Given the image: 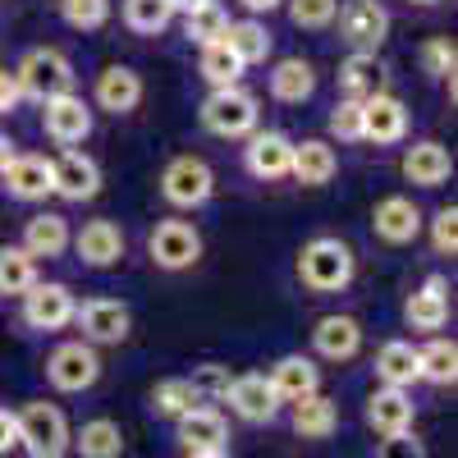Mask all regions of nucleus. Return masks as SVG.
Segmentation results:
<instances>
[{"label": "nucleus", "instance_id": "f257e3e1", "mask_svg": "<svg viewBox=\"0 0 458 458\" xmlns=\"http://www.w3.org/2000/svg\"><path fill=\"white\" fill-rule=\"evenodd\" d=\"M353 271H358V257L353 248L335 239V234H321L312 243H302L298 252V280L308 284L312 293H339L353 284Z\"/></svg>", "mask_w": 458, "mask_h": 458}, {"label": "nucleus", "instance_id": "f03ea898", "mask_svg": "<svg viewBox=\"0 0 458 458\" xmlns=\"http://www.w3.org/2000/svg\"><path fill=\"white\" fill-rule=\"evenodd\" d=\"M14 427H19V445L32 454V458H64L69 449V422L64 412L47 399H32L14 412Z\"/></svg>", "mask_w": 458, "mask_h": 458}, {"label": "nucleus", "instance_id": "7ed1b4c3", "mask_svg": "<svg viewBox=\"0 0 458 458\" xmlns=\"http://www.w3.org/2000/svg\"><path fill=\"white\" fill-rule=\"evenodd\" d=\"M14 79H19V92H23V97L51 101V97L73 92V64H69L55 47H32V51L19 60Z\"/></svg>", "mask_w": 458, "mask_h": 458}, {"label": "nucleus", "instance_id": "20e7f679", "mask_svg": "<svg viewBox=\"0 0 458 458\" xmlns=\"http://www.w3.org/2000/svg\"><path fill=\"white\" fill-rule=\"evenodd\" d=\"M257 120H261L257 97L243 88H225V92H211L202 101V129L216 138H252Z\"/></svg>", "mask_w": 458, "mask_h": 458}, {"label": "nucleus", "instance_id": "39448f33", "mask_svg": "<svg viewBox=\"0 0 458 458\" xmlns=\"http://www.w3.org/2000/svg\"><path fill=\"white\" fill-rule=\"evenodd\" d=\"M335 19H339V37L358 55H376L390 37V10L380 0H344Z\"/></svg>", "mask_w": 458, "mask_h": 458}, {"label": "nucleus", "instance_id": "423d86ee", "mask_svg": "<svg viewBox=\"0 0 458 458\" xmlns=\"http://www.w3.org/2000/svg\"><path fill=\"white\" fill-rule=\"evenodd\" d=\"M216 193V174L202 157H174L165 170H161V198L170 207H183V211H193V207H207Z\"/></svg>", "mask_w": 458, "mask_h": 458}, {"label": "nucleus", "instance_id": "0eeeda50", "mask_svg": "<svg viewBox=\"0 0 458 458\" xmlns=\"http://www.w3.org/2000/svg\"><path fill=\"white\" fill-rule=\"evenodd\" d=\"M47 380H51L60 394H83V390H92L97 380H101V358H97V349H92V344H83V339L60 344V349L47 358Z\"/></svg>", "mask_w": 458, "mask_h": 458}, {"label": "nucleus", "instance_id": "6e6552de", "mask_svg": "<svg viewBox=\"0 0 458 458\" xmlns=\"http://www.w3.org/2000/svg\"><path fill=\"white\" fill-rule=\"evenodd\" d=\"M147 252L161 271H188L202 257V234L188 220H161L147 234Z\"/></svg>", "mask_w": 458, "mask_h": 458}, {"label": "nucleus", "instance_id": "1a4fd4ad", "mask_svg": "<svg viewBox=\"0 0 458 458\" xmlns=\"http://www.w3.org/2000/svg\"><path fill=\"white\" fill-rule=\"evenodd\" d=\"M79 312V302H73L69 284L60 280H37L28 293H23V321L32 330H64Z\"/></svg>", "mask_w": 458, "mask_h": 458}, {"label": "nucleus", "instance_id": "9d476101", "mask_svg": "<svg viewBox=\"0 0 458 458\" xmlns=\"http://www.w3.org/2000/svg\"><path fill=\"white\" fill-rule=\"evenodd\" d=\"M51 193H60L64 202H92L101 193V165L88 151L69 147L64 157L51 161Z\"/></svg>", "mask_w": 458, "mask_h": 458}, {"label": "nucleus", "instance_id": "9b49d317", "mask_svg": "<svg viewBox=\"0 0 458 458\" xmlns=\"http://www.w3.org/2000/svg\"><path fill=\"white\" fill-rule=\"evenodd\" d=\"M42 129L51 142L60 147H73V142H83L92 133V110L79 92H64V97H51L42 101Z\"/></svg>", "mask_w": 458, "mask_h": 458}, {"label": "nucleus", "instance_id": "f8f14e48", "mask_svg": "<svg viewBox=\"0 0 458 458\" xmlns=\"http://www.w3.org/2000/svg\"><path fill=\"white\" fill-rule=\"evenodd\" d=\"M73 321H79V330H83V344H124L129 339V326H133V317H129V308L124 302H114V298H92V302H83L79 312H73Z\"/></svg>", "mask_w": 458, "mask_h": 458}, {"label": "nucleus", "instance_id": "ddd939ff", "mask_svg": "<svg viewBox=\"0 0 458 458\" xmlns=\"http://www.w3.org/2000/svg\"><path fill=\"white\" fill-rule=\"evenodd\" d=\"M422 211H417V202L412 198H403V193H390V198H380L376 202V211H371V229H376V239L380 243H390V248H403V243H412L417 234H422Z\"/></svg>", "mask_w": 458, "mask_h": 458}, {"label": "nucleus", "instance_id": "4468645a", "mask_svg": "<svg viewBox=\"0 0 458 458\" xmlns=\"http://www.w3.org/2000/svg\"><path fill=\"white\" fill-rule=\"evenodd\" d=\"M225 403L234 408V417H243V422H276V412H280V394L271 390V380H266L261 371H248V376L229 380Z\"/></svg>", "mask_w": 458, "mask_h": 458}, {"label": "nucleus", "instance_id": "2eb2a0df", "mask_svg": "<svg viewBox=\"0 0 458 458\" xmlns=\"http://www.w3.org/2000/svg\"><path fill=\"white\" fill-rule=\"evenodd\" d=\"M179 445L188 458H211L229 449V422L216 408H193L179 417Z\"/></svg>", "mask_w": 458, "mask_h": 458}, {"label": "nucleus", "instance_id": "dca6fc26", "mask_svg": "<svg viewBox=\"0 0 458 458\" xmlns=\"http://www.w3.org/2000/svg\"><path fill=\"white\" fill-rule=\"evenodd\" d=\"M69 243H73V252H79V261L92 266V271H106V266L124 261V229L114 220H88Z\"/></svg>", "mask_w": 458, "mask_h": 458}, {"label": "nucleus", "instance_id": "f3484780", "mask_svg": "<svg viewBox=\"0 0 458 458\" xmlns=\"http://www.w3.org/2000/svg\"><path fill=\"white\" fill-rule=\"evenodd\" d=\"M408 138V106L390 92H376L362 101V142H403Z\"/></svg>", "mask_w": 458, "mask_h": 458}, {"label": "nucleus", "instance_id": "a211bd4d", "mask_svg": "<svg viewBox=\"0 0 458 458\" xmlns=\"http://www.w3.org/2000/svg\"><path fill=\"white\" fill-rule=\"evenodd\" d=\"M289 161H293V142L276 129L266 133H252L248 147H243V170L252 179H284L289 174Z\"/></svg>", "mask_w": 458, "mask_h": 458}, {"label": "nucleus", "instance_id": "6ab92c4d", "mask_svg": "<svg viewBox=\"0 0 458 458\" xmlns=\"http://www.w3.org/2000/svg\"><path fill=\"white\" fill-rule=\"evenodd\" d=\"M92 97H97V106L110 110V114H129V110H138V101H142V73L129 69V64H106V69L97 73V83H92Z\"/></svg>", "mask_w": 458, "mask_h": 458}, {"label": "nucleus", "instance_id": "aec40b11", "mask_svg": "<svg viewBox=\"0 0 458 458\" xmlns=\"http://www.w3.org/2000/svg\"><path fill=\"white\" fill-rule=\"evenodd\" d=\"M5 179V193L19 198V202H47L51 198V161L47 157H32V151H14V161L0 170Z\"/></svg>", "mask_w": 458, "mask_h": 458}, {"label": "nucleus", "instance_id": "412c9836", "mask_svg": "<svg viewBox=\"0 0 458 458\" xmlns=\"http://www.w3.org/2000/svg\"><path fill=\"white\" fill-rule=\"evenodd\" d=\"M449 170H454V157L436 138H422V142H412L403 151V179L417 183V188H440L449 179Z\"/></svg>", "mask_w": 458, "mask_h": 458}, {"label": "nucleus", "instance_id": "4be33fe9", "mask_svg": "<svg viewBox=\"0 0 458 458\" xmlns=\"http://www.w3.org/2000/svg\"><path fill=\"white\" fill-rule=\"evenodd\" d=\"M367 427H371L380 440L412 431V399H408V390H386V386H380V390L367 399Z\"/></svg>", "mask_w": 458, "mask_h": 458}, {"label": "nucleus", "instance_id": "5701e85b", "mask_svg": "<svg viewBox=\"0 0 458 458\" xmlns=\"http://www.w3.org/2000/svg\"><path fill=\"white\" fill-rule=\"evenodd\" d=\"M266 380H271V390L280 394V403H298V399H308V394L321 390V371H317V362H312V358H302V353L280 358Z\"/></svg>", "mask_w": 458, "mask_h": 458}, {"label": "nucleus", "instance_id": "b1692460", "mask_svg": "<svg viewBox=\"0 0 458 458\" xmlns=\"http://www.w3.org/2000/svg\"><path fill=\"white\" fill-rule=\"evenodd\" d=\"M312 344H317V353H321L326 362H349V358H358V349H362V326H358L353 317L330 312V317L317 321Z\"/></svg>", "mask_w": 458, "mask_h": 458}, {"label": "nucleus", "instance_id": "393cba45", "mask_svg": "<svg viewBox=\"0 0 458 458\" xmlns=\"http://www.w3.org/2000/svg\"><path fill=\"white\" fill-rule=\"evenodd\" d=\"M403 317H408V326H412V330L436 335V330L449 321V280H445V276L422 280V289H417V293L408 298Z\"/></svg>", "mask_w": 458, "mask_h": 458}, {"label": "nucleus", "instance_id": "a878e982", "mask_svg": "<svg viewBox=\"0 0 458 458\" xmlns=\"http://www.w3.org/2000/svg\"><path fill=\"white\" fill-rule=\"evenodd\" d=\"M220 42H225L229 55L248 69V64H266V55H271V47H276V37H271V28H266L261 19H229Z\"/></svg>", "mask_w": 458, "mask_h": 458}, {"label": "nucleus", "instance_id": "bb28decb", "mask_svg": "<svg viewBox=\"0 0 458 458\" xmlns=\"http://www.w3.org/2000/svg\"><path fill=\"white\" fill-rule=\"evenodd\" d=\"M335 170H339V157H335V147H330V142H321V138H302V142H293L289 174H293L298 183L321 188V183L335 179Z\"/></svg>", "mask_w": 458, "mask_h": 458}, {"label": "nucleus", "instance_id": "cd10ccee", "mask_svg": "<svg viewBox=\"0 0 458 458\" xmlns=\"http://www.w3.org/2000/svg\"><path fill=\"white\" fill-rule=\"evenodd\" d=\"M69 220L64 216H55V211H42V216H32L28 225H23V252L37 261V257H64V248H69Z\"/></svg>", "mask_w": 458, "mask_h": 458}, {"label": "nucleus", "instance_id": "c85d7f7f", "mask_svg": "<svg viewBox=\"0 0 458 458\" xmlns=\"http://www.w3.org/2000/svg\"><path fill=\"white\" fill-rule=\"evenodd\" d=\"M312 92H317V69H312L308 60L289 55V60H280V64L271 69V97H276V101L302 106Z\"/></svg>", "mask_w": 458, "mask_h": 458}, {"label": "nucleus", "instance_id": "c756f323", "mask_svg": "<svg viewBox=\"0 0 458 458\" xmlns=\"http://www.w3.org/2000/svg\"><path fill=\"white\" fill-rule=\"evenodd\" d=\"M69 445L79 449V458H120L124 454V431L110 417H92L79 427V436H69Z\"/></svg>", "mask_w": 458, "mask_h": 458}, {"label": "nucleus", "instance_id": "7c9ffc66", "mask_svg": "<svg viewBox=\"0 0 458 458\" xmlns=\"http://www.w3.org/2000/svg\"><path fill=\"white\" fill-rule=\"evenodd\" d=\"M335 427H339V408H335V399H326L321 390L293 403V431H298L302 440H326V436H335Z\"/></svg>", "mask_w": 458, "mask_h": 458}, {"label": "nucleus", "instance_id": "2f4dec72", "mask_svg": "<svg viewBox=\"0 0 458 458\" xmlns=\"http://www.w3.org/2000/svg\"><path fill=\"white\" fill-rule=\"evenodd\" d=\"M376 376L386 390H408L417 380V349L408 339H390L386 349L376 353Z\"/></svg>", "mask_w": 458, "mask_h": 458}, {"label": "nucleus", "instance_id": "473e14b6", "mask_svg": "<svg viewBox=\"0 0 458 458\" xmlns=\"http://www.w3.org/2000/svg\"><path fill=\"white\" fill-rule=\"evenodd\" d=\"M339 92H344V101H367V97H376L380 92V60L376 55H349L339 64Z\"/></svg>", "mask_w": 458, "mask_h": 458}, {"label": "nucleus", "instance_id": "72a5a7b5", "mask_svg": "<svg viewBox=\"0 0 458 458\" xmlns=\"http://www.w3.org/2000/svg\"><path fill=\"white\" fill-rule=\"evenodd\" d=\"M417 380L454 386L458 380V344L454 339H431L427 349H417Z\"/></svg>", "mask_w": 458, "mask_h": 458}, {"label": "nucleus", "instance_id": "f704fd0d", "mask_svg": "<svg viewBox=\"0 0 458 458\" xmlns=\"http://www.w3.org/2000/svg\"><path fill=\"white\" fill-rule=\"evenodd\" d=\"M32 284H37V261L23 248L5 243L0 248V298H23Z\"/></svg>", "mask_w": 458, "mask_h": 458}, {"label": "nucleus", "instance_id": "c9c22d12", "mask_svg": "<svg viewBox=\"0 0 458 458\" xmlns=\"http://www.w3.org/2000/svg\"><path fill=\"white\" fill-rule=\"evenodd\" d=\"M225 28H229V14H225L220 0H207V5H198V10L183 14V37H188V42H198V47L220 42Z\"/></svg>", "mask_w": 458, "mask_h": 458}, {"label": "nucleus", "instance_id": "e433bc0d", "mask_svg": "<svg viewBox=\"0 0 458 458\" xmlns=\"http://www.w3.org/2000/svg\"><path fill=\"white\" fill-rule=\"evenodd\" d=\"M198 69H202V79L216 88V92H225V88H239V79H243V64L225 51V42H211V47H202V60H198Z\"/></svg>", "mask_w": 458, "mask_h": 458}, {"label": "nucleus", "instance_id": "4c0bfd02", "mask_svg": "<svg viewBox=\"0 0 458 458\" xmlns=\"http://www.w3.org/2000/svg\"><path fill=\"white\" fill-rule=\"evenodd\" d=\"M170 19H174L170 0H124V23H129L133 32H142V37L165 32Z\"/></svg>", "mask_w": 458, "mask_h": 458}, {"label": "nucleus", "instance_id": "58836bf2", "mask_svg": "<svg viewBox=\"0 0 458 458\" xmlns=\"http://www.w3.org/2000/svg\"><path fill=\"white\" fill-rule=\"evenodd\" d=\"M193 408H198V399H193V390H188L183 376H170V380H161V386L151 390V412L157 417H174L179 422V417L193 412Z\"/></svg>", "mask_w": 458, "mask_h": 458}, {"label": "nucleus", "instance_id": "ea45409f", "mask_svg": "<svg viewBox=\"0 0 458 458\" xmlns=\"http://www.w3.org/2000/svg\"><path fill=\"white\" fill-rule=\"evenodd\" d=\"M183 380H188V390H193L198 403H220L234 376H229V367H220V362H202V367H193V376H183Z\"/></svg>", "mask_w": 458, "mask_h": 458}, {"label": "nucleus", "instance_id": "a19ab883", "mask_svg": "<svg viewBox=\"0 0 458 458\" xmlns=\"http://www.w3.org/2000/svg\"><path fill=\"white\" fill-rule=\"evenodd\" d=\"M60 19L79 32H92L110 19V0H60Z\"/></svg>", "mask_w": 458, "mask_h": 458}, {"label": "nucleus", "instance_id": "79ce46f5", "mask_svg": "<svg viewBox=\"0 0 458 458\" xmlns=\"http://www.w3.org/2000/svg\"><path fill=\"white\" fill-rule=\"evenodd\" d=\"M289 5V19H293V28H330L335 23V14H339V0H284Z\"/></svg>", "mask_w": 458, "mask_h": 458}, {"label": "nucleus", "instance_id": "37998d69", "mask_svg": "<svg viewBox=\"0 0 458 458\" xmlns=\"http://www.w3.org/2000/svg\"><path fill=\"white\" fill-rule=\"evenodd\" d=\"M454 60H458V51H454L449 37H436V42L422 47V69L431 79H449V92H454Z\"/></svg>", "mask_w": 458, "mask_h": 458}, {"label": "nucleus", "instance_id": "c03bdc74", "mask_svg": "<svg viewBox=\"0 0 458 458\" xmlns=\"http://www.w3.org/2000/svg\"><path fill=\"white\" fill-rule=\"evenodd\" d=\"M330 133L339 142H362V101H339L330 110Z\"/></svg>", "mask_w": 458, "mask_h": 458}, {"label": "nucleus", "instance_id": "a18cd8bd", "mask_svg": "<svg viewBox=\"0 0 458 458\" xmlns=\"http://www.w3.org/2000/svg\"><path fill=\"white\" fill-rule=\"evenodd\" d=\"M427 225H431V248L440 257H454L458 252V211L454 207H440Z\"/></svg>", "mask_w": 458, "mask_h": 458}, {"label": "nucleus", "instance_id": "49530a36", "mask_svg": "<svg viewBox=\"0 0 458 458\" xmlns=\"http://www.w3.org/2000/svg\"><path fill=\"white\" fill-rule=\"evenodd\" d=\"M386 449H380V458H427V449H422V440H417L412 431H403V436H390V440H380Z\"/></svg>", "mask_w": 458, "mask_h": 458}, {"label": "nucleus", "instance_id": "de8ad7c7", "mask_svg": "<svg viewBox=\"0 0 458 458\" xmlns=\"http://www.w3.org/2000/svg\"><path fill=\"white\" fill-rule=\"evenodd\" d=\"M19 101H23V92H19V79H14L10 69H0V114L19 110Z\"/></svg>", "mask_w": 458, "mask_h": 458}, {"label": "nucleus", "instance_id": "09e8293b", "mask_svg": "<svg viewBox=\"0 0 458 458\" xmlns=\"http://www.w3.org/2000/svg\"><path fill=\"white\" fill-rule=\"evenodd\" d=\"M19 445V427H14V412L0 408V454H10Z\"/></svg>", "mask_w": 458, "mask_h": 458}, {"label": "nucleus", "instance_id": "8fccbe9b", "mask_svg": "<svg viewBox=\"0 0 458 458\" xmlns=\"http://www.w3.org/2000/svg\"><path fill=\"white\" fill-rule=\"evenodd\" d=\"M239 5H243V10H248V14L257 19V14H271V10H280L284 0H239Z\"/></svg>", "mask_w": 458, "mask_h": 458}, {"label": "nucleus", "instance_id": "3c124183", "mask_svg": "<svg viewBox=\"0 0 458 458\" xmlns=\"http://www.w3.org/2000/svg\"><path fill=\"white\" fill-rule=\"evenodd\" d=\"M10 161H14V142H10L5 133H0V170H5Z\"/></svg>", "mask_w": 458, "mask_h": 458}, {"label": "nucleus", "instance_id": "603ef678", "mask_svg": "<svg viewBox=\"0 0 458 458\" xmlns=\"http://www.w3.org/2000/svg\"><path fill=\"white\" fill-rule=\"evenodd\" d=\"M198 5H207V0H170V10H174V14H179V10L188 14V10H198Z\"/></svg>", "mask_w": 458, "mask_h": 458}, {"label": "nucleus", "instance_id": "864d4df0", "mask_svg": "<svg viewBox=\"0 0 458 458\" xmlns=\"http://www.w3.org/2000/svg\"><path fill=\"white\" fill-rule=\"evenodd\" d=\"M412 5H436V0H412Z\"/></svg>", "mask_w": 458, "mask_h": 458}, {"label": "nucleus", "instance_id": "5fc2aeb1", "mask_svg": "<svg viewBox=\"0 0 458 458\" xmlns=\"http://www.w3.org/2000/svg\"><path fill=\"white\" fill-rule=\"evenodd\" d=\"M211 458H229V454H211Z\"/></svg>", "mask_w": 458, "mask_h": 458}]
</instances>
